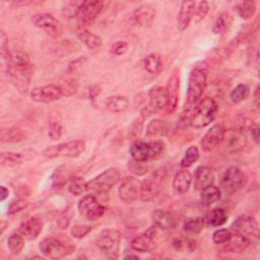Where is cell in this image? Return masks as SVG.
<instances>
[{
    "label": "cell",
    "instance_id": "74e56055",
    "mask_svg": "<svg viewBox=\"0 0 260 260\" xmlns=\"http://www.w3.org/2000/svg\"><path fill=\"white\" fill-rule=\"evenodd\" d=\"M162 63H161V58L158 54H149L145 59H144V68L147 72L151 74L158 73L161 69Z\"/></svg>",
    "mask_w": 260,
    "mask_h": 260
},
{
    "label": "cell",
    "instance_id": "816d5d0a",
    "mask_svg": "<svg viewBox=\"0 0 260 260\" xmlns=\"http://www.w3.org/2000/svg\"><path fill=\"white\" fill-rule=\"evenodd\" d=\"M128 51V44L126 42H116L111 46V53L115 56H122Z\"/></svg>",
    "mask_w": 260,
    "mask_h": 260
},
{
    "label": "cell",
    "instance_id": "8992f818",
    "mask_svg": "<svg viewBox=\"0 0 260 260\" xmlns=\"http://www.w3.org/2000/svg\"><path fill=\"white\" fill-rule=\"evenodd\" d=\"M31 23L44 30L46 34H48L50 37L57 39L61 37L63 32V25L61 21L56 18L53 14L48 12H39L31 16Z\"/></svg>",
    "mask_w": 260,
    "mask_h": 260
},
{
    "label": "cell",
    "instance_id": "6da1fadb",
    "mask_svg": "<svg viewBox=\"0 0 260 260\" xmlns=\"http://www.w3.org/2000/svg\"><path fill=\"white\" fill-rule=\"evenodd\" d=\"M31 69L32 67L28 58L6 62L7 78L16 90L22 94L28 91Z\"/></svg>",
    "mask_w": 260,
    "mask_h": 260
},
{
    "label": "cell",
    "instance_id": "8d00e7d4",
    "mask_svg": "<svg viewBox=\"0 0 260 260\" xmlns=\"http://www.w3.org/2000/svg\"><path fill=\"white\" fill-rule=\"evenodd\" d=\"M200 199L203 204H212L220 199V190L215 186H208L207 188L201 190Z\"/></svg>",
    "mask_w": 260,
    "mask_h": 260
},
{
    "label": "cell",
    "instance_id": "bcb514c9",
    "mask_svg": "<svg viewBox=\"0 0 260 260\" xmlns=\"http://www.w3.org/2000/svg\"><path fill=\"white\" fill-rule=\"evenodd\" d=\"M179 86H180V78L179 75L177 73H174L169 81H168V85L166 87L169 99L171 98H178V90H179Z\"/></svg>",
    "mask_w": 260,
    "mask_h": 260
},
{
    "label": "cell",
    "instance_id": "7402d4cb",
    "mask_svg": "<svg viewBox=\"0 0 260 260\" xmlns=\"http://www.w3.org/2000/svg\"><path fill=\"white\" fill-rule=\"evenodd\" d=\"M192 180L194 189L197 191H201L212 185L214 181V175L210 168L206 166H200L195 170Z\"/></svg>",
    "mask_w": 260,
    "mask_h": 260
},
{
    "label": "cell",
    "instance_id": "f546056e",
    "mask_svg": "<svg viewBox=\"0 0 260 260\" xmlns=\"http://www.w3.org/2000/svg\"><path fill=\"white\" fill-rule=\"evenodd\" d=\"M105 104L106 108L112 113H122L129 108V101L124 95L108 96Z\"/></svg>",
    "mask_w": 260,
    "mask_h": 260
},
{
    "label": "cell",
    "instance_id": "9a60e30c",
    "mask_svg": "<svg viewBox=\"0 0 260 260\" xmlns=\"http://www.w3.org/2000/svg\"><path fill=\"white\" fill-rule=\"evenodd\" d=\"M141 193V182L133 177V176H127L124 179H122L118 194L120 199L125 203H132L136 201L140 197Z\"/></svg>",
    "mask_w": 260,
    "mask_h": 260
},
{
    "label": "cell",
    "instance_id": "9c48e42d",
    "mask_svg": "<svg viewBox=\"0 0 260 260\" xmlns=\"http://www.w3.org/2000/svg\"><path fill=\"white\" fill-rule=\"evenodd\" d=\"M247 144V137L243 130L225 129L222 140L217 146L223 153H235L242 150Z\"/></svg>",
    "mask_w": 260,
    "mask_h": 260
},
{
    "label": "cell",
    "instance_id": "d6986e66",
    "mask_svg": "<svg viewBox=\"0 0 260 260\" xmlns=\"http://www.w3.org/2000/svg\"><path fill=\"white\" fill-rule=\"evenodd\" d=\"M225 128L222 124L213 125L203 136L201 140V148L205 152H209L216 148L224 135Z\"/></svg>",
    "mask_w": 260,
    "mask_h": 260
},
{
    "label": "cell",
    "instance_id": "91938a15",
    "mask_svg": "<svg viewBox=\"0 0 260 260\" xmlns=\"http://www.w3.org/2000/svg\"><path fill=\"white\" fill-rule=\"evenodd\" d=\"M1 194H0V200L1 201H4L7 197H8V194H9V191L8 189L5 187V186H1Z\"/></svg>",
    "mask_w": 260,
    "mask_h": 260
},
{
    "label": "cell",
    "instance_id": "3957f363",
    "mask_svg": "<svg viewBox=\"0 0 260 260\" xmlns=\"http://www.w3.org/2000/svg\"><path fill=\"white\" fill-rule=\"evenodd\" d=\"M207 83L206 74L200 68H194L189 75L188 81V89H187V96H186V105L185 110L190 112L193 107L198 103L201 99L203 91L205 90Z\"/></svg>",
    "mask_w": 260,
    "mask_h": 260
},
{
    "label": "cell",
    "instance_id": "681fc988",
    "mask_svg": "<svg viewBox=\"0 0 260 260\" xmlns=\"http://www.w3.org/2000/svg\"><path fill=\"white\" fill-rule=\"evenodd\" d=\"M28 205V202L22 198H18L16 200H13L9 206H8V209H7V212L8 214H14L16 212H19L21 211L22 209H24L26 206Z\"/></svg>",
    "mask_w": 260,
    "mask_h": 260
},
{
    "label": "cell",
    "instance_id": "4316f807",
    "mask_svg": "<svg viewBox=\"0 0 260 260\" xmlns=\"http://www.w3.org/2000/svg\"><path fill=\"white\" fill-rule=\"evenodd\" d=\"M169 132V125L166 121L160 119L151 120L146 126V137L150 139L166 136Z\"/></svg>",
    "mask_w": 260,
    "mask_h": 260
},
{
    "label": "cell",
    "instance_id": "94428289",
    "mask_svg": "<svg viewBox=\"0 0 260 260\" xmlns=\"http://www.w3.org/2000/svg\"><path fill=\"white\" fill-rule=\"evenodd\" d=\"M254 102L257 108H259V86L256 87L255 92H254Z\"/></svg>",
    "mask_w": 260,
    "mask_h": 260
},
{
    "label": "cell",
    "instance_id": "c3c4849f",
    "mask_svg": "<svg viewBox=\"0 0 260 260\" xmlns=\"http://www.w3.org/2000/svg\"><path fill=\"white\" fill-rule=\"evenodd\" d=\"M232 236V232L228 229H219L216 230L212 235V241L213 243L219 245L225 243Z\"/></svg>",
    "mask_w": 260,
    "mask_h": 260
},
{
    "label": "cell",
    "instance_id": "680465c9",
    "mask_svg": "<svg viewBox=\"0 0 260 260\" xmlns=\"http://www.w3.org/2000/svg\"><path fill=\"white\" fill-rule=\"evenodd\" d=\"M85 60H86V59H85L84 57H81V58H78V59H76L75 61L71 62V63L69 64V66H68V72H74L77 68H79V67L82 65V63H83Z\"/></svg>",
    "mask_w": 260,
    "mask_h": 260
},
{
    "label": "cell",
    "instance_id": "484cf974",
    "mask_svg": "<svg viewBox=\"0 0 260 260\" xmlns=\"http://www.w3.org/2000/svg\"><path fill=\"white\" fill-rule=\"evenodd\" d=\"M223 245V250L225 252H230V253H241L243 251H245L249 245H250V240L236 235V234H232L231 238L222 244Z\"/></svg>",
    "mask_w": 260,
    "mask_h": 260
},
{
    "label": "cell",
    "instance_id": "9f6ffc18",
    "mask_svg": "<svg viewBox=\"0 0 260 260\" xmlns=\"http://www.w3.org/2000/svg\"><path fill=\"white\" fill-rule=\"evenodd\" d=\"M69 221H70V217H69L66 213H64V214H62V215L57 219V224H58V226H59L60 229L64 230V229H67V226L69 225Z\"/></svg>",
    "mask_w": 260,
    "mask_h": 260
},
{
    "label": "cell",
    "instance_id": "ee69618b",
    "mask_svg": "<svg viewBox=\"0 0 260 260\" xmlns=\"http://www.w3.org/2000/svg\"><path fill=\"white\" fill-rule=\"evenodd\" d=\"M173 246L179 251H189L192 252L196 248V242L191 239L186 238H176L173 241Z\"/></svg>",
    "mask_w": 260,
    "mask_h": 260
},
{
    "label": "cell",
    "instance_id": "4dcf8cb0",
    "mask_svg": "<svg viewBox=\"0 0 260 260\" xmlns=\"http://www.w3.org/2000/svg\"><path fill=\"white\" fill-rule=\"evenodd\" d=\"M25 138L24 132L17 127L2 128L0 133V140L2 143H15Z\"/></svg>",
    "mask_w": 260,
    "mask_h": 260
},
{
    "label": "cell",
    "instance_id": "30bf717a",
    "mask_svg": "<svg viewBox=\"0 0 260 260\" xmlns=\"http://www.w3.org/2000/svg\"><path fill=\"white\" fill-rule=\"evenodd\" d=\"M148 99H149L148 105L142 111L143 119H145L148 116H151L166 108L168 99H169L166 87H162L159 85L152 86L148 91Z\"/></svg>",
    "mask_w": 260,
    "mask_h": 260
},
{
    "label": "cell",
    "instance_id": "5b68a950",
    "mask_svg": "<svg viewBox=\"0 0 260 260\" xmlns=\"http://www.w3.org/2000/svg\"><path fill=\"white\" fill-rule=\"evenodd\" d=\"M120 180V173L117 169L110 168L87 182V191L95 194L108 193Z\"/></svg>",
    "mask_w": 260,
    "mask_h": 260
},
{
    "label": "cell",
    "instance_id": "2e32d148",
    "mask_svg": "<svg viewBox=\"0 0 260 260\" xmlns=\"http://www.w3.org/2000/svg\"><path fill=\"white\" fill-rule=\"evenodd\" d=\"M63 95L62 90L59 85L47 84L43 86H38L31 89L30 98L37 103H52L58 101Z\"/></svg>",
    "mask_w": 260,
    "mask_h": 260
},
{
    "label": "cell",
    "instance_id": "4fadbf2b",
    "mask_svg": "<svg viewBox=\"0 0 260 260\" xmlns=\"http://www.w3.org/2000/svg\"><path fill=\"white\" fill-rule=\"evenodd\" d=\"M244 183V174L237 167L228 168L220 178V186L226 194L236 193L243 187Z\"/></svg>",
    "mask_w": 260,
    "mask_h": 260
},
{
    "label": "cell",
    "instance_id": "1f68e13d",
    "mask_svg": "<svg viewBox=\"0 0 260 260\" xmlns=\"http://www.w3.org/2000/svg\"><path fill=\"white\" fill-rule=\"evenodd\" d=\"M204 223L211 226H220L225 223L228 219V214L222 208H214L206 213L203 217Z\"/></svg>",
    "mask_w": 260,
    "mask_h": 260
},
{
    "label": "cell",
    "instance_id": "f35d334b",
    "mask_svg": "<svg viewBox=\"0 0 260 260\" xmlns=\"http://www.w3.org/2000/svg\"><path fill=\"white\" fill-rule=\"evenodd\" d=\"M87 182L81 177H71L69 179V185H68V190L71 194L74 196H79L85 191H87Z\"/></svg>",
    "mask_w": 260,
    "mask_h": 260
},
{
    "label": "cell",
    "instance_id": "e575fe53",
    "mask_svg": "<svg viewBox=\"0 0 260 260\" xmlns=\"http://www.w3.org/2000/svg\"><path fill=\"white\" fill-rule=\"evenodd\" d=\"M7 247L11 254H19L24 248V237L20 233L11 234L7 240Z\"/></svg>",
    "mask_w": 260,
    "mask_h": 260
},
{
    "label": "cell",
    "instance_id": "f5cc1de1",
    "mask_svg": "<svg viewBox=\"0 0 260 260\" xmlns=\"http://www.w3.org/2000/svg\"><path fill=\"white\" fill-rule=\"evenodd\" d=\"M49 136L52 140H58L61 138V135H62V127L59 123L55 122V123H52L49 127Z\"/></svg>",
    "mask_w": 260,
    "mask_h": 260
},
{
    "label": "cell",
    "instance_id": "ac0fdd59",
    "mask_svg": "<svg viewBox=\"0 0 260 260\" xmlns=\"http://www.w3.org/2000/svg\"><path fill=\"white\" fill-rule=\"evenodd\" d=\"M39 248L41 253L50 259H60L67 255L65 246L59 240L52 237L42 240Z\"/></svg>",
    "mask_w": 260,
    "mask_h": 260
},
{
    "label": "cell",
    "instance_id": "ab89813d",
    "mask_svg": "<svg viewBox=\"0 0 260 260\" xmlns=\"http://www.w3.org/2000/svg\"><path fill=\"white\" fill-rule=\"evenodd\" d=\"M204 219L203 217H190L184 221L183 229L184 231L191 234H198L204 228Z\"/></svg>",
    "mask_w": 260,
    "mask_h": 260
},
{
    "label": "cell",
    "instance_id": "7c38bea8",
    "mask_svg": "<svg viewBox=\"0 0 260 260\" xmlns=\"http://www.w3.org/2000/svg\"><path fill=\"white\" fill-rule=\"evenodd\" d=\"M78 211L88 220H96L102 217L106 211L105 206L99 203L95 196L88 194L83 196L77 205Z\"/></svg>",
    "mask_w": 260,
    "mask_h": 260
},
{
    "label": "cell",
    "instance_id": "44dd1931",
    "mask_svg": "<svg viewBox=\"0 0 260 260\" xmlns=\"http://www.w3.org/2000/svg\"><path fill=\"white\" fill-rule=\"evenodd\" d=\"M155 225L150 226L147 231H145L143 234H140L136 236L132 242H131V247L135 251L145 253L149 252L153 248V239L154 235L156 234L155 232Z\"/></svg>",
    "mask_w": 260,
    "mask_h": 260
},
{
    "label": "cell",
    "instance_id": "8fae6325",
    "mask_svg": "<svg viewBox=\"0 0 260 260\" xmlns=\"http://www.w3.org/2000/svg\"><path fill=\"white\" fill-rule=\"evenodd\" d=\"M231 232L249 240L250 238H257L259 234L258 222L254 216L249 214H242L232 223Z\"/></svg>",
    "mask_w": 260,
    "mask_h": 260
},
{
    "label": "cell",
    "instance_id": "603a6c76",
    "mask_svg": "<svg viewBox=\"0 0 260 260\" xmlns=\"http://www.w3.org/2000/svg\"><path fill=\"white\" fill-rule=\"evenodd\" d=\"M43 230V222L38 217H29L23 220L19 225V233L29 241L36 240Z\"/></svg>",
    "mask_w": 260,
    "mask_h": 260
},
{
    "label": "cell",
    "instance_id": "52a82bcc",
    "mask_svg": "<svg viewBox=\"0 0 260 260\" xmlns=\"http://www.w3.org/2000/svg\"><path fill=\"white\" fill-rule=\"evenodd\" d=\"M103 6L104 2L100 0L81 1V4L75 16L79 28H85L86 26L91 25L101 13Z\"/></svg>",
    "mask_w": 260,
    "mask_h": 260
},
{
    "label": "cell",
    "instance_id": "db71d44e",
    "mask_svg": "<svg viewBox=\"0 0 260 260\" xmlns=\"http://www.w3.org/2000/svg\"><path fill=\"white\" fill-rule=\"evenodd\" d=\"M81 2H70L64 7V14L66 17H75Z\"/></svg>",
    "mask_w": 260,
    "mask_h": 260
},
{
    "label": "cell",
    "instance_id": "f1b7e54d",
    "mask_svg": "<svg viewBox=\"0 0 260 260\" xmlns=\"http://www.w3.org/2000/svg\"><path fill=\"white\" fill-rule=\"evenodd\" d=\"M77 37L89 50H99L102 46V39L86 28H79Z\"/></svg>",
    "mask_w": 260,
    "mask_h": 260
},
{
    "label": "cell",
    "instance_id": "836d02e7",
    "mask_svg": "<svg viewBox=\"0 0 260 260\" xmlns=\"http://www.w3.org/2000/svg\"><path fill=\"white\" fill-rule=\"evenodd\" d=\"M25 160V154L12 151H3L0 154V162L3 167H14Z\"/></svg>",
    "mask_w": 260,
    "mask_h": 260
},
{
    "label": "cell",
    "instance_id": "d4e9b609",
    "mask_svg": "<svg viewBox=\"0 0 260 260\" xmlns=\"http://www.w3.org/2000/svg\"><path fill=\"white\" fill-rule=\"evenodd\" d=\"M196 1H183L181 4V8L178 14V28L179 30L183 31L188 26L190 21L193 19L194 15V8H195Z\"/></svg>",
    "mask_w": 260,
    "mask_h": 260
},
{
    "label": "cell",
    "instance_id": "f907efd6",
    "mask_svg": "<svg viewBox=\"0 0 260 260\" xmlns=\"http://www.w3.org/2000/svg\"><path fill=\"white\" fill-rule=\"evenodd\" d=\"M91 231V228L89 225L85 224H76L71 229V235L73 238L81 239L85 237L89 232Z\"/></svg>",
    "mask_w": 260,
    "mask_h": 260
},
{
    "label": "cell",
    "instance_id": "ffe728a7",
    "mask_svg": "<svg viewBox=\"0 0 260 260\" xmlns=\"http://www.w3.org/2000/svg\"><path fill=\"white\" fill-rule=\"evenodd\" d=\"M129 152L133 159L144 162L156 157L151 141H134L129 148Z\"/></svg>",
    "mask_w": 260,
    "mask_h": 260
},
{
    "label": "cell",
    "instance_id": "cb8c5ba5",
    "mask_svg": "<svg viewBox=\"0 0 260 260\" xmlns=\"http://www.w3.org/2000/svg\"><path fill=\"white\" fill-rule=\"evenodd\" d=\"M151 217H152L153 224L156 228H159V229L165 230V231L172 230L177 224V221H176V218H175L174 214L169 210L155 209L152 212Z\"/></svg>",
    "mask_w": 260,
    "mask_h": 260
},
{
    "label": "cell",
    "instance_id": "7bdbcfd3",
    "mask_svg": "<svg viewBox=\"0 0 260 260\" xmlns=\"http://www.w3.org/2000/svg\"><path fill=\"white\" fill-rule=\"evenodd\" d=\"M70 179L69 174H68V170L65 167H59L58 169L55 170L54 175L52 177L53 180V186L54 187H62L66 184L67 180Z\"/></svg>",
    "mask_w": 260,
    "mask_h": 260
},
{
    "label": "cell",
    "instance_id": "5bb4252c",
    "mask_svg": "<svg viewBox=\"0 0 260 260\" xmlns=\"http://www.w3.org/2000/svg\"><path fill=\"white\" fill-rule=\"evenodd\" d=\"M165 170L160 169L153 173L148 179L141 182V193L140 199L142 201H150L152 200L161 189V183L165 178Z\"/></svg>",
    "mask_w": 260,
    "mask_h": 260
},
{
    "label": "cell",
    "instance_id": "d590c367",
    "mask_svg": "<svg viewBox=\"0 0 260 260\" xmlns=\"http://www.w3.org/2000/svg\"><path fill=\"white\" fill-rule=\"evenodd\" d=\"M238 15L243 19H250L256 10V3L254 1H241L236 4Z\"/></svg>",
    "mask_w": 260,
    "mask_h": 260
},
{
    "label": "cell",
    "instance_id": "b9f144b4",
    "mask_svg": "<svg viewBox=\"0 0 260 260\" xmlns=\"http://www.w3.org/2000/svg\"><path fill=\"white\" fill-rule=\"evenodd\" d=\"M199 150L196 146L192 145L190 147L187 148V150L185 151V154L183 156V158L181 159V167L182 168H189L191 167L194 162H196L199 158Z\"/></svg>",
    "mask_w": 260,
    "mask_h": 260
},
{
    "label": "cell",
    "instance_id": "60d3db41",
    "mask_svg": "<svg viewBox=\"0 0 260 260\" xmlns=\"http://www.w3.org/2000/svg\"><path fill=\"white\" fill-rule=\"evenodd\" d=\"M250 90L246 84L237 85L230 93V99L234 104H239L249 96Z\"/></svg>",
    "mask_w": 260,
    "mask_h": 260
},
{
    "label": "cell",
    "instance_id": "11a10c76",
    "mask_svg": "<svg viewBox=\"0 0 260 260\" xmlns=\"http://www.w3.org/2000/svg\"><path fill=\"white\" fill-rule=\"evenodd\" d=\"M59 86L62 90L63 95H70V94L74 93L76 90V87H77L74 80H66L64 82V84H62V85L60 84Z\"/></svg>",
    "mask_w": 260,
    "mask_h": 260
},
{
    "label": "cell",
    "instance_id": "277c9868",
    "mask_svg": "<svg viewBox=\"0 0 260 260\" xmlns=\"http://www.w3.org/2000/svg\"><path fill=\"white\" fill-rule=\"evenodd\" d=\"M85 149V144L82 140H70L67 142L51 145L43 150V155L49 158L55 157H76Z\"/></svg>",
    "mask_w": 260,
    "mask_h": 260
},
{
    "label": "cell",
    "instance_id": "83f0119b",
    "mask_svg": "<svg viewBox=\"0 0 260 260\" xmlns=\"http://www.w3.org/2000/svg\"><path fill=\"white\" fill-rule=\"evenodd\" d=\"M191 183H192V176L190 172L187 170H181L174 177L173 188L175 189L176 192L183 194L189 190Z\"/></svg>",
    "mask_w": 260,
    "mask_h": 260
},
{
    "label": "cell",
    "instance_id": "e0dca14e",
    "mask_svg": "<svg viewBox=\"0 0 260 260\" xmlns=\"http://www.w3.org/2000/svg\"><path fill=\"white\" fill-rule=\"evenodd\" d=\"M155 13V8L151 4H142L130 13L129 19L132 24L147 27L152 24Z\"/></svg>",
    "mask_w": 260,
    "mask_h": 260
},
{
    "label": "cell",
    "instance_id": "f6af8a7d",
    "mask_svg": "<svg viewBox=\"0 0 260 260\" xmlns=\"http://www.w3.org/2000/svg\"><path fill=\"white\" fill-rule=\"evenodd\" d=\"M209 10V4L206 1H196L195 8H194V15L193 20L197 23L203 20Z\"/></svg>",
    "mask_w": 260,
    "mask_h": 260
},
{
    "label": "cell",
    "instance_id": "7dc6e473",
    "mask_svg": "<svg viewBox=\"0 0 260 260\" xmlns=\"http://www.w3.org/2000/svg\"><path fill=\"white\" fill-rule=\"evenodd\" d=\"M128 170L136 176H143L147 173L148 167L146 166V162L135 160L132 158L128 162Z\"/></svg>",
    "mask_w": 260,
    "mask_h": 260
},
{
    "label": "cell",
    "instance_id": "d6a6232c",
    "mask_svg": "<svg viewBox=\"0 0 260 260\" xmlns=\"http://www.w3.org/2000/svg\"><path fill=\"white\" fill-rule=\"evenodd\" d=\"M232 23H233L232 14L228 11H223L217 16L216 20L214 21V24L212 26V31L216 35H222L231 27Z\"/></svg>",
    "mask_w": 260,
    "mask_h": 260
},
{
    "label": "cell",
    "instance_id": "7a4b0ae2",
    "mask_svg": "<svg viewBox=\"0 0 260 260\" xmlns=\"http://www.w3.org/2000/svg\"><path fill=\"white\" fill-rule=\"evenodd\" d=\"M217 105L212 98L200 99L190 112H187L188 123L194 128H203L209 125L215 118Z\"/></svg>",
    "mask_w": 260,
    "mask_h": 260
},
{
    "label": "cell",
    "instance_id": "ba28073f",
    "mask_svg": "<svg viewBox=\"0 0 260 260\" xmlns=\"http://www.w3.org/2000/svg\"><path fill=\"white\" fill-rule=\"evenodd\" d=\"M121 243V234L115 229L103 230L96 240L98 248L107 256L116 257Z\"/></svg>",
    "mask_w": 260,
    "mask_h": 260
},
{
    "label": "cell",
    "instance_id": "6125c7cd",
    "mask_svg": "<svg viewBox=\"0 0 260 260\" xmlns=\"http://www.w3.org/2000/svg\"><path fill=\"white\" fill-rule=\"evenodd\" d=\"M125 259H138L137 255H127L125 256Z\"/></svg>",
    "mask_w": 260,
    "mask_h": 260
},
{
    "label": "cell",
    "instance_id": "6f0895ef",
    "mask_svg": "<svg viewBox=\"0 0 260 260\" xmlns=\"http://www.w3.org/2000/svg\"><path fill=\"white\" fill-rule=\"evenodd\" d=\"M250 133L251 136L253 138V140L258 144L259 143V126L256 123H252V125L250 126Z\"/></svg>",
    "mask_w": 260,
    "mask_h": 260
}]
</instances>
